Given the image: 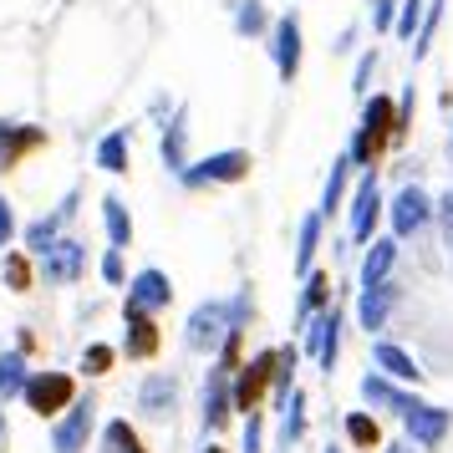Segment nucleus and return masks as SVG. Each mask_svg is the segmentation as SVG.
Wrapping results in <instances>:
<instances>
[{
	"label": "nucleus",
	"instance_id": "ea45409f",
	"mask_svg": "<svg viewBox=\"0 0 453 453\" xmlns=\"http://www.w3.org/2000/svg\"><path fill=\"white\" fill-rule=\"evenodd\" d=\"M412 112H418V92H412V82H408V87H403V97H397V143H408Z\"/></svg>",
	"mask_w": 453,
	"mask_h": 453
},
{
	"label": "nucleus",
	"instance_id": "6e6552de",
	"mask_svg": "<svg viewBox=\"0 0 453 453\" xmlns=\"http://www.w3.org/2000/svg\"><path fill=\"white\" fill-rule=\"evenodd\" d=\"M92 433H97V397L77 392V403L62 418H51V453H87Z\"/></svg>",
	"mask_w": 453,
	"mask_h": 453
},
{
	"label": "nucleus",
	"instance_id": "7ed1b4c3",
	"mask_svg": "<svg viewBox=\"0 0 453 453\" xmlns=\"http://www.w3.org/2000/svg\"><path fill=\"white\" fill-rule=\"evenodd\" d=\"M21 403L36 418H62L72 403H77V377L72 372H62V367H36L31 377H26V388H21Z\"/></svg>",
	"mask_w": 453,
	"mask_h": 453
},
{
	"label": "nucleus",
	"instance_id": "473e14b6",
	"mask_svg": "<svg viewBox=\"0 0 453 453\" xmlns=\"http://www.w3.org/2000/svg\"><path fill=\"white\" fill-rule=\"evenodd\" d=\"M306 428H311V423H306V392L296 388V392H290V403L280 408V433H275V438H280V449L290 453L301 438H306Z\"/></svg>",
	"mask_w": 453,
	"mask_h": 453
},
{
	"label": "nucleus",
	"instance_id": "39448f33",
	"mask_svg": "<svg viewBox=\"0 0 453 453\" xmlns=\"http://www.w3.org/2000/svg\"><path fill=\"white\" fill-rule=\"evenodd\" d=\"M403 428H408V438L418 443V449H443L453 433V408H443V403H428V397H418V392H408V403H403Z\"/></svg>",
	"mask_w": 453,
	"mask_h": 453
},
{
	"label": "nucleus",
	"instance_id": "7c9ffc66",
	"mask_svg": "<svg viewBox=\"0 0 453 453\" xmlns=\"http://www.w3.org/2000/svg\"><path fill=\"white\" fill-rule=\"evenodd\" d=\"M270 26H275V16L265 11V0H234V36L260 42V36H270Z\"/></svg>",
	"mask_w": 453,
	"mask_h": 453
},
{
	"label": "nucleus",
	"instance_id": "aec40b11",
	"mask_svg": "<svg viewBox=\"0 0 453 453\" xmlns=\"http://www.w3.org/2000/svg\"><path fill=\"white\" fill-rule=\"evenodd\" d=\"M397 255H403V240L397 234H377L362 255V270H357V286H377V280H388L397 275Z\"/></svg>",
	"mask_w": 453,
	"mask_h": 453
},
{
	"label": "nucleus",
	"instance_id": "f704fd0d",
	"mask_svg": "<svg viewBox=\"0 0 453 453\" xmlns=\"http://www.w3.org/2000/svg\"><path fill=\"white\" fill-rule=\"evenodd\" d=\"M103 453H148V443L138 438V428L127 418H107L103 428Z\"/></svg>",
	"mask_w": 453,
	"mask_h": 453
},
{
	"label": "nucleus",
	"instance_id": "6ab92c4d",
	"mask_svg": "<svg viewBox=\"0 0 453 453\" xmlns=\"http://www.w3.org/2000/svg\"><path fill=\"white\" fill-rule=\"evenodd\" d=\"M158 153H164V168L179 179L194 158H188V107L179 103L173 112H168V123H164V138H158Z\"/></svg>",
	"mask_w": 453,
	"mask_h": 453
},
{
	"label": "nucleus",
	"instance_id": "a878e982",
	"mask_svg": "<svg viewBox=\"0 0 453 453\" xmlns=\"http://www.w3.org/2000/svg\"><path fill=\"white\" fill-rule=\"evenodd\" d=\"M92 164L103 168V173H112V179H123L127 168H133V138H127V127H112V133H103V138H97V148H92Z\"/></svg>",
	"mask_w": 453,
	"mask_h": 453
},
{
	"label": "nucleus",
	"instance_id": "f03ea898",
	"mask_svg": "<svg viewBox=\"0 0 453 453\" xmlns=\"http://www.w3.org/2000/svg\"><path fill=\"white\" fill-rule=\"evenodd\" d=\"M392 143H397V97L372 92V97H362V118H357V133L347 143L351 168L357 173H377V164H382V153Z\"/></svg>",
	"mask_w": 453,
	"mask_h": 453
},
{
	"label": "nucleus",
	"instance_id": "c85d7f7f",
	"mask_svg": "<svg viewBox=\"0 0 453 453\" xmlns=\"http://www.w3.org/2000/svg\"><path fill=\"white\" fill-rule=\"evenodd\" d=\"M296 367H301V347L296 342H286V347L275 351V388H270V403H275V412L290 403V392H296Z\"/></svg>",
	"mask_w": 453,
	"mask_h": 453
},
{
	"label": "nucleus",
	"instance_id": "f257e3e1",
	"mask_svg": "<svg viewBox=\"0 0 453 453\" xmlns=\"http://www.w3.org/2000/svg\"><path fill=\"white\" fill-rule=\"evenodd\" d=\"M250 316H255V290L250 286H240L234 296L199 301L184 321V347L194 351V357H214V351L225 347L229 326H250Z\"/></svg>",
	"mask_w": 453,
	"mask_h": 453
},
{
	"label": "nucleus",
	"instance_id": "2eb2a0df",
	"mask_svg": "<svg viewBox=\"0 0 453 453\" xmlns=\"http://www.w3.org/2000/svg\"><path fill=\"white\" fill-rule=\"evenodd\" d=\"M127 362H153L164 351V331H158V316L127 306L123 301V347H118Z\"/></svg>",
	"mask_w": 453,
	"mask_h": 453
},
{
	"label": "nucleus",
	"instance_id": "c9c22d12",
	"mask_svg": "<svg viewBox=\"0 0 453 453\" xmlns=\"http://www.w3.org/2000/svg\"><path fill=\"white\" fill-rule=\"evenodd\" d=\"M423 16H428V0H397V21H392V36L397 42H418V31H423Z\"/></svg>",
	"mask_w": 453,
	"mask_h": 453
},
{
	"label": "nucleus",
	"instance_id": "5701e85b",
	"mask_svg": "<svg viewBox=\"0 0 453 453\" xmlns=\"http://www.w3.org/2000/svg\"><path fill=\"white\" fill-rule=\"evenodd\" d=\"M326 306H336L331 301V270H311L301 280V296H296V331H306Z\"/></svg>",
	"mask_w": 453,
	"mask_h": 453
},
{
	"label": "nucleus",
	"instance_id": "f8f14e48",
	"mask_svg": "<svg viewBox=\"0 0 453 453\" xmlns=\"http://www.w3.org/2000/svg\"><path fill=\"white\" fill-rule=\"evenodd\" d=\"M301 336H306L301 357H311V367L331 377V372H336V362H342V306H326L306 331H301Z\"/></svg>",
	"mask_w": 453,
	"mask_h": 453
},
{
	"label": "nucleus",
	"instance_id": "49530a36",
	"mask_svg": "<svg viewBox=\"0 0 453 453\" xmlns=\"http://www.w3.org/2000/svg\"><path fill=\"white\" fill-rule=\"evenodd\" d=\"M199 453H229V449H225V443H214V438H209V443H204Z\"/></svg>",
	"mask_w": 453,
	"mask_h": 453
},
{
	"label": "nucleus",
	"instance_id": "e433bc0d",
	"mask_svg": "<svg viewBox=\"0 0 453 453\" xmlns=\"http://www.w3.org/2000/svg\"><path fill=\"white\" fill-rule=\"evenodd\" d=\"M118 357H123V351L112 347V342H87L77 367H82V377H107V372L118 367Z\"/></svg>",
	"mask_w": 453,
	"mask_h": 453
},
{
	"label": "nucleus",
	"instance_id": "4be33fe9",
	"mask_svg": "<svg viewBox=\"0 0 453 453\" xmlns=\"http://www.w3.org/2000/svg\"><path fill=\"white\" fill-rule=\"evenodd\" d=\"M372 367L388 372L392 382H403V388H418V382H423V367H418L412 351L397 347V342H372Z\"/></svg>",
	"mask_w": 453,
	"mask_h": 453
},
{
	"label": "nucleus",
	"instance_id": "c756f323",
	"mask_svg": "<svg viewBox=\"0 0 453 453\" xmlns=\"http://www.w3.org/2000/svg\"><path fill=\"white\" fill-rule=\"evenodd\" d=\"M0 280H5V290L26 296V290L36 286V255H26V250H5V255H0Z\"/></svg>",
	"mask_w": 453,
	"mask_h": 453
},
{
	"label": "nucleus",
	"instance_id": "a18cd8bd",
	"mask_svg": "<svg viewBox=\"0 0 453 453\" xmlns=\"http://www.w3.org/2000/svg\"><path fill=\"white\" fill-rule=\"evenodd\" d=\"M382 453H418V443L412 438H392V443H382Z\"/></svg>",
	"mask_w": 453,
	"mask_h": 453
},
{
	"label": "nucleus",
	"instance_id": "c03bdc74",
	"mask_svg": "<svg viewBox=\"0 0 453 453\" xmlns=\"http://www.w3.org/2000/svg\"><path fill=\"white\" fill-rule=\"evenodd\" d=\"M16 209H11V199H5V194H0V255H5V250L16 245Z\"/></svg>",
	"mask_w": 453,
	"mask_h": 453
},
{
	"label": "nucleus",
	"instance_id": "dca6fc26",
	"mask_svg": "<svg viewBox=\"0 0 453 453\" xmlns=\"http://www.w3.org/2000/svg\"><path fill=\"white\" fill-rule=\"evenodd\" d=\"M77 199H82V194H77V188H66V199H62L57 209H51V214H42V219H31V225L21 229L26 255H36V260H42L46 250L62 240V229L72 225V219H77Z\"/></svg>",
	"mask_w": 453,
	"mask_h": 453
},
{
	"label": "nucleus",
	"instance_id": "4c0bfd02",
	"mask_svg": "<svg viewBox=\"0 0 453 453\" xmlns=\"http://www.w3.org/2000/svg\"><path fill=\"white\" fill-rule=\"evenodd\" d=\"M240 453H265V412H245V438Z\"/></svg>",
	"mask_w": 453,
	"mask_h": 453
},
{
	"label": "nucleus",
	"instance_id": "b1692460",
	"mask_svg": "<svg viewBox=\"0 0 453 453\" xmlns=\"http://www.w3.org/2000/svg\"><path fill=\"white\" fill-rule=\"evenodd\" d=\"M321 234H326V214L321 209H311L301 229H296V255H290V270H296V280H306L311 270H316V250H321Z\"/></svg>",
	"mask_w": 453,
	"mask_h": 453
},
{
	"label": "nucleus",
	"instance_id": "9d476101",
	"mask_svg": "<svg viewBox=\"0 0 453 453\" xmlns=\"http://www.w3.org/2000/svg\"><path fill=\"white\" fill-rule=\"evenodd\" d=\"M234 418V372H225L219 362L209 367L204 392H199V423H204V438H219Z\"/></svg>",
	"mask_w": 453,
	"mask_h": 453
},
{
	"label": "nucleus",
	"instance_id": "1a4fd4ad",
	"mask_svg": "<svg viewBox=\"0 0 453 453\" xmlns=\"http://www.w3.org/2000/svg\"><path fill=\"white\" fill-rule=\"evenodd\" d=\"M265 46H270V62H275V77L290 87L296 77H301V57H306V31H301V16H296V11L275 16Z\"/></svg>",
	"mask_w": 453,
	"mask_h": 453
},
{
	"label": "nucleus",
	"instance_id": "37998d69",
	"mask_svg": "<svg viewBox=\"0 0 453 453\" xmlns=\"http://www.w3.org/2000/svg\"><path fill=\"white\" fill-rule=\"evenodd\" d=\"M392 21H397V0H372V31L392 36Z\"/></svg>",
	"mask_w": 453,
	"mask_h": 453
},
{
	"label": "nucleus",
	"instance_id": "412c9836",
	"mask_svg": "<svg viewBox=\"0 0 453 453\" xmlns=\"http://www.w3.org/2000/svg\"><path fill=\"white\" fill-rule=\"evenodd\" d=\"M36 148H46V133H42V127L0 118V168H16L26 153H36Z\"/></svg>",
	"mask_w": 453,
	"mask_h": 453
},
{
	"label": "nucleus",
	"instance_id": "0eeeda50",
	"mask_svg": "<svg viewBox=\"0 0 453 453\" xmlns=\"http://www.w3.org/2000/svg\"><path fill=\"white\" fill-rule=\"evenodd\" d=\"M275 351H280V347L255 351V357H245L240 372H234V412H240V418L265 408L270 388H275Z\"/></svg>",
	"mask_w": 453,
	"mask_h": 453
},
{
	"label": "nucleus",
	"instance_id": "58836bf2",
	"mask_svg": "<svg viewBox=\"0 0 453 453\" xmlns=\"http://www.w3.org/2000/svg\"><path fill=\"white\" fill-rule=\"evenodd\" d=\"M372 77H377V46H372V51H362V57H357V72H351V92H357V97H367Z\"/></svg>",
	"mask_w": 453,
	"mask_h": 453
},
{
	"label": "nucleus",
	"instance_id": "ddd939ff",
	"mask_svg": "<svg viewBox=\"0 0 453 453\" xmlns=\"http://www.w3.org/2000/svg\"><path fill=\"white\" fill-rule=\"evenodd\" d=\"M397 301H403L397 275L377 280V286H357V326L367 331V336H382L392 321V311H397Z\"/></svg>",
	"mask_w": 453,
	"mask_h": 453
},
{
	"label": "nucleus",
	"instance_id": "20e7f679",
	"mask_svg": "<svg viewBox=\"0 0 453 453\" xmlns=\"http://www.w3.org/2000/svg\"><path fill=\"white\" fill-rule=\"evenodd\" d=\"M255 158H250V148H219V153H204V158H194V164L179 173V184L184 188H219V184H245Z\"/></svg>",
	"mask_w": 453,
	"mask_h": 453
},
{
	"label": "nucleus",
	"instance_id": "09e8293b",
	"mask_svg": "<svg viewBox=\"0 0 453 453\" xmlns=\"http://www.w3.org/2000/svg\"><path fill=\"white\" fill-rule=\"evenodd\" d=\"M321 453H347V449H342V443H326V449H321Z\"/></svg>",
	"mask_w": 453,
	"mask_h": 453
},
{
	"label": "nucleus",
	"instance_id": "de8ad7c7",
	"mask_svg": "<svg viewBox=\"0 0 453 453\" xmlns=\"http://www.w3.org/2000/svg\"><path fill=\"white\" fill-rule=\"evenodd\" d=\"M5 433L11 428H5V408H0V449H5Z\"/></svg>",
	"mask_w": 453,
	"mask_h": 453
},
{
	"label": "nucleus",
	"instance_id": "72a5a7b5",
	"mask_svg": "<svg viewBox=\"0 0 453 453\" xmlns=\"http://www.w3.org/2000/svg\"><path fill=\"white\" fill-rule=\"evenodd\" d=\"M26 377H31V362H26V351H0V403H11V397H21Z\"/></svg>",
	"mask_w": 453,
	"mask_h": 453
},
{
	"label": "nucleus",
	"instance_id": "423d86ee",
	"mask_svg": "<svg viewBox=\"0 0 453 453\" xmlns=\"http://www.w3.org/2000/svg\"><path fill=\"white\" fill-rule=\"evenodd\" d=\"M382 214H388V194L377 188V173H362L357 188H351V199H347L351 245H372V240H377V225H382Z\"/></svg>",
	"mask_w": 453,
	"mask_h": 453
},
{
	"label": "nucleus",
	"instance_id": "f3484780",
	"mask_svg": "<svg viewBox=\"0 0 453 453\" xmlns=\"http://www.w3.org/2000/svg\"><path fill=\"white\" fill-rule=\"evenodd\" d=\"M127 306L148 311V316H164L173 306V280H168V270L158 265H143L127 275Z\"/></svg>",
	"mask_w": 453,
	"mask_h": 453
},
{
	"label": "nucleus",
	"instance_id": "4468645a",
	"mask_svg": "<svg viewBox=\"0 0 453 453\" xmlns=\"http://www.w3.org/2000/svg\"><path fill=\"white\" fill-rule=\"evenodd\" d=\"M36 270H42L46 286H77V280L87 275V245L77 240V234H62V240L36 260Z\"/></svg>",
	"mask_w": 453,
	"mask_h": 453
},
{
	"label": "nucleus",
	"instance_id": "a19ab883",
	"mask_svg": "<svg viewBox=\"0 0 453 453\" xmlns=\"http://www.w3.org/2000/svg\"><path fill=\"white\" fill-rule=\"evenodd\" d=\"M97 270H103L107 286H123V290H127V260H123V250L107 245V255H103V265H97Z\"/></svg>",
	"mask_w": 453,
	"mask_h": 453
},
{
	"label": "nucleus",
	"instance_id": "8fccbe9b",
	"mask_svg": "<svg viewBox=\"0 0 453 453\" xmlns=\"http://www.w3.org/2000/svg\"><path fill=\"white\" fill-rule=\"evenodd\" d=\"M443 103H449V127H453V97H443Z\"/></svg>",
	"mask_w": 453,
	"mask_h": 453
},
{
	"label": "nucleus",
	"instance_id": "a211bd4d",
	"mask_svg": "<svg viewBox=\"0 0 453 453\" xmlns=\"http://www.w3.org/2000/svg\"><path fill=\"white\" fill-rule=\"evenodd\" d=\"M179 377L173 372H148L143 382H138V412H143L148 423H173V412H179Z\"/></svg>",
	"mask_w": 453,
	"mask_h": 453
},
{
	"label": "nucleus",
	"instance_id": "393cba45",
	"mask_svg": "<svg viewBox=\"0 0 453 453\" xmlns=\"http://www.w3.org/2000/svg\"><path fill=\"white\" fill-rule=\"evenodd\" d=\"M357 392H362V403H367V408H382V412H392V418H397L403 403H408V388H403V382H392L388 372H377V367L357 382Z\"/></svg>",
	"mask_w": 453,
	"mask_h": 453
},
{
	"label": "nucleus",
	"instance_id": "2f4dec72",
	"mask_svg": "<svg viewBox=\"0 0 453 453\" xmlns=\"http://www.w3.org/2000/svg\"><path fill=\"white\" fill-rule=\"evenodd\" d=\"M103 229H107V245H112V250L133 245V214H127L123 194H107V199H103Z\"/></svg>",
	"mask_w": 453,
	"mask_h": 453
},
{
	"label": "nucleus",
	"instance_id": "cd10ccee",
	"mask_svg": "<svg viewBox=\"0 0 453 453\" xmlns=\"http://www.w3.org/2000/svg\"><path fill=\"white\" fill-rule=\"evenodd\" d=\"M342 433H347V449H362V453H372V449L388 443V438H382V423H377V412L372 408H351L347 418H342Z\"/></svg>",
	"mask_w": 453,
	"mask_h": 453
},
{
	"label": "nucleus",
	"instance_id": "9b49d317",
	"mask_svg": "<svg viewBox=\"0 0 453 453\" xmlns=\"http://www.w3.org/2000/svg\"><path fill=\"white\" fill-rule=\"evenodd\" d=\"M388 225H392L397 240H418V234L433 225V194L418 188V184H403L388 199Z\"/></svg>",
	"mask_w": 453,
	"mask_h": 453
},
{
	"label": "nucleus",
	"instance_id": "79ce46f5",
	"mask_svg": "<svg viewBox=\"0 0 453 453\" xmlns=\"http://www.w3.org/2000/svg\"><path fill=\"white\" fill-rule=\"evenodd\" d=\"M433 219H438V229H443V245H449V255H453V188L433 199Z\"/></svg>",
	"mask_w": 453,
	"mask_h": 453
},
{
	"label": "nucleus",
	"instance_id": "bb28decb",
	"mask_svg": "<svg viewBox=\"0 0 453 453\" xmlns=\"http://www.w3.org/2000/svg\"><path fill=\"white\" fill-rule=\"evenodd\" d=\"M351 173H357V168H351V158L347 153H336V158H331V173H326V188H321V214H342V209H347V199H351Z\"/></svg>",
	"mask_w": 453,
	"mask_h": 453
}]
</instances>
